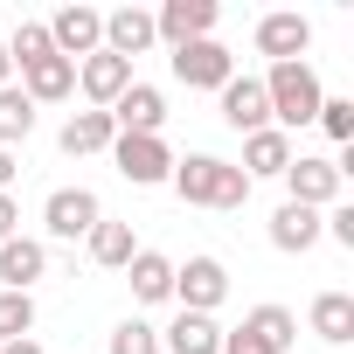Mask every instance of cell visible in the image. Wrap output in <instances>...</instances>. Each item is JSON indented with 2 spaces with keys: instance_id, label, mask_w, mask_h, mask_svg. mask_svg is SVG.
<instances>
[{
  "instance_id": "cell-1",
  "label": "cell",
  "mask_w": 354,
  "mask_h": 354,
  "mask_svg": "<svg viewBox=\"0 0 354 354\" xmlns=\"http://www.w3.org/2000/svg\"><path fill=\"white\" fill-rule=\"evenodd\" d=\"M167 188L181 195L188 209H243V202H250L243 167H236V160H216V153H188V160H174Z\"/></svg>"
},
{
  "instance_id": "cell-2",
  "label": "cell",
  "mask_w": 354,
  "mask_h": 354,
  "mask_svg": "<svg viewBox=\"0 0 354 354\" xmlns=\"http://www.w3.org/2000/svg\"><path fill=\"white\" fill-rule=\"evenodd\" d=\"M264 104H271V125L292 139L299 125H313L319 118V104H326V91H319V70L313 63H271L264 77Z\"/></svg>"
},
{
  "instance_id": "cell-3",
  "label": "cell",
  "mask_w": 354,
  "mask_h": 354,
  "mask_svg": "<svg viewBox=\"0 0 354 354\" xmlns=\"http://www.w3.org/2000/svg\"><path fill=\"white\" fill-rule=\"evenodd\" d=\"M340 188H347V174H340L333 160H319V153H292V167H285V202L326 216V209L340 202Z\"/></svg>"
},
{
  "instance_id": "cell-4",
  "label": "cell",
  "mask_w": 354,
  "mask_h": 354,
  "mask_svg": "<svg viewBox=\"0 0 354 354\" xmlns=\"http://www.w3.org/2000/svg\"><path fill=\"white\" fill-rule=\"evenodd\" d=\"M174 299H181V313H209L216 319V306L230 299V264L223 257H188V264H174Z\"/></svg>"
},
{
  "instance_id": "cell-5",
  "label": "cell",
  "mask_w": 354,
  "mask_h": 354,
  "mask_svg": "<svg viewBox=\"0 0 354 354\" xmlns=\"http://www.w3.org/2000/svg\"><path fill=\"white\" fill-rule=\"evenodd\" d=\"M97 223H104L97 188H56V195L42 202V230H49L56 243H77V236H91Z\"/></svg>"
},
{
  "instance_id": "cell-6",
  "label": "cell",
  "mask_w": 354,
  "mask_h": 354,
  "mask_svg": "<svg viewBox=\"0 0 354 354\" xmlns=\"http://www.w3.org/2000/svg\"><path fill=\"white\" fill-rule=\"evenodd\" d=\"M111 167L125 174L132 188H160L167 174H174V153H167V139H146V132H118V139H111Z\"/></svg>"
},
{
  "instance_id": "cell-7",
  "label": "cell",
  "mask_w": 354,
  "mask_h": 354,
  "mask_svg": "<svg viewBox=\"0 0 354 354\" xmlns=\"http://www.w3.org/2000/svg\"><path fill=\"white\" fill-rule=\"evenodd\" d=\"M42 28H49V49H56L63 63H84V56L104 49V15H97V8H63V15L42 21Z\"/></svg>"
},
{
  "instance_id": "cell-8",
  "label": "cell",
  "mask_w": 354,
  "mask_h": 354,
  "mask_svg": "<svg viewBox=\"0 0 354 354\" xmlns=\"http://www.w3.org/2000/svg\"><path fill=\"white\" fill-rule=\"evenodd\" d=\"M153 35L167 49H188V42H209L216 35V0H167L153 15Z\"/></svg>"
},
{
  "instance_id": "cell-9",
  "label": "cell",
  "mask_w": 354,
  "mask_h": 354,
  "mask_svg": "<svg viewBox=\"0 0 354 354\" xmlns=\"http://www.w3.org/2000/svg\"><path fill=\"white\" fill-rule=\"evenodd\" d=\"M174 77H181L188 91H223L236 77V56L209 35V42H188V49H174Z\"/></svg>"
},
{
  "instance_id": "cell-10",
  "label": "cell",
  "mask_w": 354,
  "mask_h": 354,
  "mask_svg": "<svg viewBox=\"0 0 354 354\" xmlns=\"http://www.w3.org/2000/svg\"><path fill=\"white\" fill-rule=\"evenodd\" d=\"M77 91L91 97V111H111V104L132 91V63H125V56H111V49H97V56H84V63H77Z\"/></svg>"
},
{
  "instance_id": "cell-11",
  "label": "cell",
  "mask_w": 354,
  "mask_h": 354,
  "mask_svg": "<svg viewBox=\"0 0 354 354\" xmlns=\"http://www.w3.org/2000/svg\"><path fill=\"white\" fill-rule=\"evenodd\" d=\"M306 49H313V21H306V15L278 8V15L257 21V56H271V63H306Z\"/></svg>"
},
{
  "instance_id": "cell-12",
  "label": "cell",
  "mask_w": 354,
  "mask_h": 354,
  "mask_svg": "<svg viewBox=\"0 0 354 354\" xmlns=\"http://www.w3.org/2000/svg\"><path fill=\"white\" fill-rule=\"evenodd\" d=\"M216 97H223V125H230V132L250 139V132L271 125V104H264V84H257V77H230Z\"/></svg>"
},
{
  "instance_id": "cell-13",
  "label": "cell",
  "mask_w": 354,
  "mask_h": 354,
  "mask_svg": "<svg viewBox=\"0 0 354 354\" xmlns=\"http://www.w3.org/2000/svg\"><path fill=\"white\" fill-rule=\"evenodd\" d=\"M236 167H243V181H250V188H257V181H285V167H292V139H285L278 125H264V132L243 139V160H236Z\"/></svg>"
},
{
  "instance_id": "cell-14",
  "label": "cell",
  "mask_w": 354,
  "mask_h": 354,
  "mask_svg": "<svg viewBox=\"0 0 354 354\" xmlns=\"http://www.w3.org/2000/svg\"><path fill=\"white\" fill-rule=\"evenodd\" d=\"M42 271H49V243H35V236H8L0 243V292H35Z\"/></svg>"
},
{
  "instance_id": "cell-15",
  "label": "cell",
  "mask_w": 354,
  "mask_h": 354,
  "mask_svg": "<svg viewBox=\"0 0 354 354\" xmlns=\"http://www.w3.org/2000/svg\"><path fill=\"white\" fill-rule=\"evenodd\" d=\"M111 125H118V132H146V139H160V125H167V97H160L153 84L132 77V91L111 104Z\"/></svg>"
},
{
  "instance_id": "cell-16",
  "label": "cell",
  "mask_w": 354,
  "mask_h": 354,
  "mask_svg": "<svg viewBox=\"0 0 354 354\" xmlns=\"http://www.w3.org/2000/svg\"><path fill=\"white\" fill-rule=\"evenodd\" d=\"M319 236H326L319 209H299V202H278V216H271V250H285V257H306V250H313Z\"/></svg>"
},
{
  "instance_id": "cell-17",
  "label": "cell",
  "mask_w": 354,
  "mask_h": 354,
  "mask_svg": "<svg viewBox=\"0 0 354 354\" xmlns=\"http://www.w3.org/2000/svg\"><path fill=\"white\" fill-rule=\"evenodd\" d=\"M153 42H160V35H153V15H146V8H111V15H104V49H111V56L132 63V56H146Z\"/></svg>"
},
{
  "instance_id": "cell-18",
  "label": "cell",
  "mask_w": 354,
  "mask_h": 354,
  "mask_svg": "<svg viewBox=\"0 0 354 354\" xmlns=\"http://www.w3.org/2000/svg\"><path fill=\"white\" fill-rule=\"evenodd\" d=\"M77 91V63H63V56H42V63H28L21 70V97L42 111V104H63Z\"/></svg>"
},
{
  "instance_id": "cell-19",
  "label": "cell",
  "mask_w": 354,
  "mask_h": 354,
  "mask_svg": "<svg viewBox=\"0 0 354 354\" xmlns=\"http://www.w3.org/2000/svg\"><path fill=\"white\" fill-rule=\"evenodd\" d=\"M160 354H223V326L209 313H174V326L160 333Z\"/></svg>"
},
{
  "instance_id": "cell-20",
  "label": "cell",
  "mask_w": 354,
  "mask_h": 354,
  "mask_svg": "<svg viewBox=\"0 0 354 354\" xmlns=\"http://www.w3.org/2000/svg\"><path fill=\"white\" fill-rule=\"evenodd\" d=\"M111 139H118L111 111H70V125L56 132V146H63L70 160H84V153H111Z\"/></svg>"
},
{
  "instance_id": "cell-21",
  "label": "cell",
  "mask_w": 354,
  "mask_h": 354,
  "mask_svg": "<svg viewBox=\"0 0 354 354\" xmlns=\"http://www.w3.org/2000/svg\"><path fill=\"white\" fill-rule=\"evenodd\" d=\"M236 333H243V340H257L264 354H292V340H299V319H292L285 306H250Z\"/></svg>"
},
{
  "instance_id": "cell-22",
  "label": "cell",
  "mask_w": 354,
  "mask_h": 354,
  "mask_svg": "<svg viewBox=\"0 0 354 354\" xmlns=\"http://www.w3.org/2000/svg\"><path fill=\"white\" fill-rule=\"evenodd\" d=\"M125 285H132V299H139V306H160V299H174V257H160V250H139V257L125 264Z\"/></svg>"
},
{
  "instance_id": "cell-23",
  "label": "cell",
  "mask_w": 354,
  "mask_h": 354,
  "mask_svg": "<svg viewBox=\"0 0 354 354\" xmlns=\"http://www.w3.org/2000/svg\"><path fill=\"white\" fill-rule=\"evenodd\" d=\"M306 326H313L326 347H347V340H354V292H319L313 313H306Z\"/></svg>"
},
{
  "instance_id": "cell-24",
  "label": "cell",
  "mask_w": 354,
  "mask_h": 354,
  "mask_svg": "<svg viewBox=\"0 0 354 354\" xmlns=\"http://www.w3.org/2000/svg\"><path fill=\"white\" fill-rule=\"evenodd\" d=\"M84 250H91V264H97V271H125V264L139 257V243H132V223H111V216H104V223L84 236Z\"/></svg>"
},
{
  "instance_id": "cell-25",
  "label": "cell",
  "mask_w": 354,
  "mask_h": 354,
  "mask_svg": "<svg viewBox=\"0 0 354 354\" xmlns=\"http://www.w3.org/2000/svg\"><path fill=\"white\" fill-rule=\"evenodd\" d=\"M28 132H35V104L21 97V84H8V91H0V146L15 153Z\"/></svg>"
},
{
  "instance_id": "cell-26",
  "label": "cell",
  "mask_w": 354,
  "mask_h": 354,
  "mask_svg": "<svg viewBox=\"0 0 354 354\" xmlns=\"http://www.w3.org/2000/svg\"><path fill=\"white\" fill-rule=\"evenodd\" d=\"M35 333V292H0V340Z\"/></svg>"
},
{
  "instance_id": "cell-27",
  "label": "cell",
  "mask_w": 354,
  "mask_h": 354,
  "mask_svg": "<svg viewBox=\"0 0 354 354\" xmlns=\"http://www.w3.org/2000/svg\"><path fill=\"white\" fill-rule=\"evenodd\" d=\"M42 56H56V49H49V28H42V21H21V28L8 35V63L28 70V63H42Z\"/></svg>"
},
{
  "instance_id": "cell-28",
  "label": "cell",
  "mask_w": 354,
  "mask_h": 354,
  "mask_svg": "<svg viewBox=\"0 0 354 354\" xmlns=\"http://www.w3.org/2000/svg\"><path fill=\"white\" fill-rule=\"evenodd\" d=\"M104 354H160V326H146V319H118L111 340H104Z\"/></svg>"
},
{
  "instance_id": "cell-29",
  "label": "cell",
  "mask_w": 354,
  "mask_h": 354,
  "mask_svg": "<svg viewBox=\"0 0 354 354\" xmlns=\"http://www.w3.org/2000/svg\"><path fill=\"white\" fill-rule=\"evenodd\" d=\"M313 125H319V132H326L333 146H354V97H326Z\"/></svg>"
},
{
  "instance_id": "cell-30",
  "label": "cell",
  "mask_w": 354,
  "mask_h": 354,
  "mask_svg": "<svg viewBox=\"0 0 354 354\" xmlns=\"http://www.w3.org/2000/svg\"><path fill=\"white\" fill-rule=\"evenodd\" d=\"M319 223H326V236H333L340 250H354V202H333V209H326Z\"/></svg>"
},
{
  "instance_id": "cell-31",
  "label": "cell",
  "mask_w": 354,
  "mask_h": 354,
  "mask_svg": "<svg viewBox=\"0 0 354 354\" xmlns=\"http://www.w3.org/2000/svg\"><path fill=\"white\" fill-rule=\"evenodd\" d=\"M8 236H21V209H15V195H0V243Z\"/></svg>"
},
{
  "instance_id": "cell-32",
  "label": "cell",
  "mask_w": 354,
  "mask_h": 354,
  "mask_svg": "<svg viewBox=\"0 0 354 354\" xmlns=\"http://www.w3.org/2000/svg\"><path fill=\"white\" fill-rule=\"evenodd\" d=\"M0 354H42V340L28 333V340H0Z\"/></svg>"
},
{
  "instance_id": "cell-33",
  "label": "cell",
  "mask_w": 354,
  "mask_h": 354,
  "mask_svg": "<svg viewBox=\"0 0 354 354\" xmlns=\"http://www.w3.org/2000/svg\"><path fill=\"white\" fill-rule=\"evenodd\" d=\"M8 181H15V153L0 146V195H8Z\"/></svg>"
},
{
  "instance_id": "cell-34",
  "label": "cell",
  "mask_w": 354,
  "mask_h": 354,
  "mask_svg": "<svg viewBox=\"0 0 354 354\" xmlns=\"http://www.w3.org/2000/svg\"><path fill=\"white\" fill-rule=\"evenodd\" d=\"M15 84V63H8V42H0V91H8Z\"/></svg>"
}]
</instances>
